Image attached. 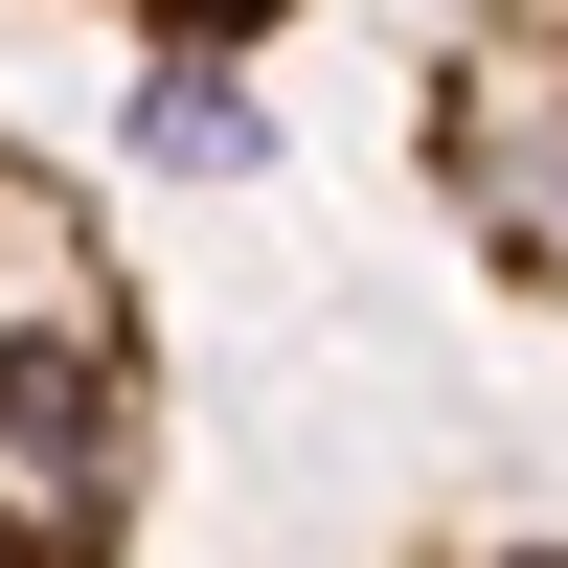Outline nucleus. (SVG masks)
<instances>
[{
  "label": "nucleus",
  "mask_w": 568,
  "mask_h": 568,
  "mask_svg": "<svg viewBox=\"0 0 568 568\" xmlns=\"http://www.w3.org/2000/svg\"><path fill=\"white\" fill-rule=\"evenodd\" d=\"M160 478V318L91 182L0 114V568H114Z\"/></svg>",
  "instance_id": "f257e3e1"
}]
</instances>
